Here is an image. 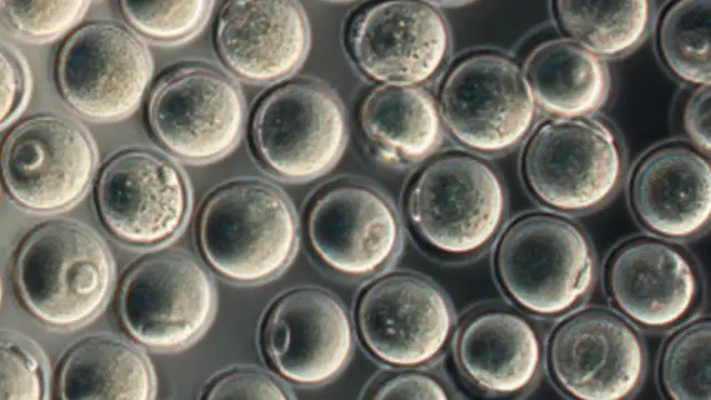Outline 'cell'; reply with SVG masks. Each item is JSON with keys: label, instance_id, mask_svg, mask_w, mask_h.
<instances>
[{"label": "cell", "instance_id": "cell-23", "mask_svg": "<svg viewBox=\"0 0 711 400\" xmlns=\"http://www.w3.org/2000/svg\"><path fill=\"white\" fill-rule=\"evenodd\" d=\"M363 134L385 160L417 163L442 142L441 116L433 97L419 86L382 84L360 108Z\"/></svg>", "mask_w": 711, "mask_h": 400}, {"label": "cell", "instance_id": "cell-14", "mask_svg": "<svg viewBox=\"0 0 711 400\" xmlns=\"http://www.w3.org/2000/svg\"><path fill=\"white\" fill-rule=\"evenodd\" d=\"M353 328L343 304L317 287L276 299L262 322V350L280 376L316 387L337 378L353 351Z\"/></svg>", "mask_w": 711, "mask_h": 400}, {"label": "cell", "instance_id": "cell-15", "mask_svg": "<svg viewBox=\"0 0 711 400\" xmlns=\"http://www.w3.org/2000/svg\"><path fill=\"white\" fill-rule=\"evenodd\" d=\"M99 216L118 239L133 246H157L172 239L189 211L182 171L149 150H126L103 167L96 191Z\"/></svg>", "mask_w": 711, "mask_h": 400}, {"label": "cell", "instance_id": "cell-28", "mask_svg": "<svg viewBox=\"0 0 711 400\" xmlns=\"http://www.w3.org/2000/svg\"><path fill=\"white\" fill-rule=\"evenodd\" d=\"M211 1H121L130 24L156 41L174 42L198 32L206 23Z\"/></svg>", "mask_w": 711, "mask_h": 400}, {"label": "cell", "instance_id": "cell-12", "mask_svg": "<svg viewBox=\"0 0 711 400\" xmlns=\"http://www.w3.org/2000/svg\"><path fill=\"white\" fill-rule=\"evenodd\" d=\"M97 162L94 144L76 121L52 114L26 119L7 136L2 178L11 198L26 209L68 208L86 192Z\"/></svg>", "mask_w": 711, "mask_h": 400}, {"label": "cell", "instance_id": "cell-2", "mask_svg": "<svg viewBox=\"0 0 711 400\" xmlns=\"http://www.w3.org/2000/svg\"><path fill=\"white\" fill-rule=\"evenodd\" d=\"M299 237L292 204L260 179L230 181L204 202L198 239L207 262L239 283L268 281L292 260Z\"/></svg>", "mask_w": 711, "mask_h": 400}, {"label": "cell", "instance_id": "cell-31", "mask_svg": "<svg viewBox=\"0 0 711 400\" xmlns=\"http://www.w3.org/2000/svg\"><path fill=\"white\" fill-rule=\"evenodd\" d=\"M206 399H290L288 389L270 373L256 368H234L207 387Z\"/></svg>", "mask_w": 711, "mask_h": 400}, {"label": "cell", "instance_id": "cell-26", "mask_svg": "<svg viewBox=\"0 0 711 400\" xmlns=\"http://www.w3.org/2000/svg\"><path fill=\"white\" fill-rule=\"evenodd\" d=\"M709 0H682L671 4L658 28V49L667 68L680 80L710 86Z\"/></svg>", "mask_w": 711, "mask_h": 400}, {"label": "cell", "instance_id": "cell-3", "mask_svg": "<svg viewBox=\"0 0 711 400\" xmlns=\"http://www.w3.org/2000/svg\"><path fill=\"white\" fill-rule=\"evenodd\" d=\"M21 300L42 322L69 328L93 318L113 281L108 248L91 229L70 220L49 221L21 244L14 264Z\"/></svg>", "mask_w": 711, "mask_h": 400}, {"label": "cell", "instance_id": "cell-24", "mask_svg": "<svg viewBox=\"0 0 711 400\" xmlns=\"http://www.w3.org/2000/svg\"><path fill=\"white\" fill-rule=\"evenodd\" d=\"M62 399H151L154 378L148 359L112 337H92L73 347L59 373Z\"/></svg>", "mask_w": 711, "mask_h": 400}, {"label": "cell", "instance_id": "cell-18", "mask_svg": "<svg viewBox=\"0 0 711 400\" xmlns=\"http://www.w3.org/2000/svg\"><path fill=\"white\" fill-rule=\"evenodd\" d=\"M442 14L421 1L371 6L351 22L348 46L356 66L383 84L418 86L432 78L449 50Z\"/></svg>", "mask_w": 711, "mask_h": 400}, {"label": "cell", "instance_id": "cell-33", "mask_svg": "<svg viewBox=\"0 0 711 400\" xmlns=\"http://www.w3.org/2000/svg\"><path fill=\"white\" fill-rule=\"evenodd\" d=\"M27 87L28 76L21 58L3 42L1 47L2 126L20 110L26 99Z\"/></svg>", "mask_w": 711, "mask_h": 400}, {"label": "cell", "instance_id": "cell-30", "mask_svg": "<svg viewBox=\"0 0 711 400\" xmlns=\"http://www.w3.org/2000/svg\"><path fill=\"white\" fill-rule=\"evenodd\" d=\"M44 394L42 366L22 343L1 342L0 399H41Z\"/></svg>", "mask_w": 711, "mask_h": 400}, {"label": "cell", "instance_id": "cell-13", "mask_svg": "<svg viewBox=\"0 0 711 400\" xmlns=\"http://www.w3.org/2000/svg\"><path fill=\"white\" fill-rule=\"evenodd\" d=\"M357 327L367 350L397 368L434 360L445 348L454 324L447 296L412 272H392L371 282L359 297Z\"/></svg>", "mask_w": 711, "mask_h": 400}, {"label": "cell", "instance_id": "cell-34", "mask_svg": "<svg viewBox=\"0 0 711 400\" xmlns=\"http://www.w3.org/2000/svg\"><path fill=\"white\" fill-rule=\"evenodd\" d=\"M683 127L695 149L710 154V86H699L685 102Z\"/></svg>", "mask_w": 711, "mask_h": 400}, {"label": "cell", "instance_id": "cell-9", "mask_svg": "<svg viewBox=\"0 0 711 400\" xmlns=\"http://www.w3.org/2000/svg\"><path fill=\"white\" fill-rule=\"evenodd\" d=\"M216 310L211 277L191 256L154 252L140 260L124 278L119 313L127 331L158 350L183 348L198 339Z\"/></svg>", "mask_w": 711, "mask_h": 400}, {"label": "cell", "instance_id": "cell-29", "mask_svg": "<svg viewBox=\"0 0 711 400\" xmlns=\"http://www.w3.org/2000/svg\"><path fill=\"white\" fill-rule=\"evenodd\" d=\"M88 1H1L2 16L19 33L48 40L68 31L84 13Z\"/></svg>", "mask_w": 711, "mask_h": 400}, {"label": "cell", "instance_id": "cell-21", "mask_svg": "<svg viewBox=\"0 0 711 400\" xmlns=\"http://www.w3.org/2000/svg\"><path fill=\"white\" fill-rule=\"evenodd\" d=\"M542 353L532 323L499 308L471 316L455 341V359L464 377L493 396H515L529 389L539 376Z\"/></svg>", "mask_w": 711, "mask_h": 400}, {"label": "cell", "instance_id": "cell-10", "mask_svg": "<svg viewBox=\"0 0 711 400\" xmlns=\"http://www.w3.org/2000/svg\"><path fill=\"white\" fill-rule=\"evenodd\" d=\"M147 111L157 140L172 154L194 162L228 153L246 117L237 83L207 64L183 66L163 76L150 93Z\"/></svg>", "mask_w": 711, "mask_h": 400}, {"label": "cell", "instance_id": "cell-22", "mask_svg": "<svg viewBox=\"0 0 711 400\" xmlns=\"http://www.w3.org/2000/svg\"><path fill=\"white\" fill-rule=\"evenodd\" d=\"M523 74L534 102L562 119L597 112L607 102L611 87L604 61L568 39L540 44L529 56Z\"/></svg>", "mask_w": 711, "mask_h": 400}, {"label": "cell", "instance_id": "cell-8", "mask_svg": "<svg viewBox=\"0 0 711 400\" xmlns=\"http://www.w3.org/2000/svg\"><path fill=\"white\" fill-rule=\"evenodd\" d=\"M547 362L553 382L571 398L623 400L634 396L644 380L647 351L624 317L589 307L557 324Z\"/></svg>", "mask_w": 711, "mask_h": 400}, {"label": "cell", "instance_id": "cell-27", "mask_svg": "<svg viewBox=\"0 0 711 400\" xmlns=\"http://www.w3.org/2000/svg\"><path fill=\"white\" fill-rule=\"evenodd\" d=\"M711 322L691 320L665 342L659 359L658 380L672 400L710 399Z\"/></svg>", "mask_w": 711, "mask_h": 400}, {"label": "cell", "instance_id": "cell-7", "mask_svg": "<svg viewBox=\"0 0 711 400\" xmlns=\"http://www.w3.org/2000/svg\"><path fill=\"white\" fill-rule=\"evenodd\" d=\"M440 116L465 148L487 154L505 152L530 131L535 102L523 71L497 52L461 59L440 93Z\"/></svg>", "mask_w": 711, "mask_h": 400}, {"label": "cell", "instance_id": "cell-11", "mask_svg": "<svg viewBox=\"0 0 711 400\" xmlns=\"http://www.w3.org/2000/svg\"><path fill=\"white\" fill-rule=\"evenodd\" d=\"M144 42L124 26L93 21L77 29L57 60L66 101L94 121L119 120L139 106L152 77Z\"/></svg>", "mask_w": 711, "mask_h": 400}, {"label": "cell", "instance_id": "cell-19", "mask_svg": "<svg viewBox=\"0 0 711 400\" xmlns=\"http://www.w3.org/2000/svg\"><path fill=\"white\" fill-rule=\"evenodd\" d=\"M629 201L641 226L659 237L687 240L701 234L711 218L709 158L681 142L652 149L630 176Z\"/></svg>", "mask_w": 711, "mask_h": 400}, {"label": "cell", "instance_id": "cell-32", "mask_svg": "<svg viewBox=\"0 0 711 400\" xmlns=\"http://www.w3.org/2000/svg\"><path fill=\"white\" fill-rule=\"evenodd\" d=\"M374 399H442L449 398L443 384L434 377L414 370L397 372L380 382Z\"/></svg>", "mask_w": 711, "mask_h": 400}, {"label": "cell", "instance_id": "cell-20", "mask_svg": "<svg viewBox=\"0 0 711 400\" xmlns=\"http://www.w3.org/2000/svg\"><path fill=\"white\" fill-rule=\"evenodd\" d=\"M216 43L221 59L237 76L270 83L302 64L310 29L297 2L229 1L218 18Z\"/></svg>", "mask_w": 711, "mask_h": 400}, {"label": "cell", "instance_id": "cell-16", "mask_svg": "<svg viewBox=\"0 0 711 400\" xmlns=\"http://www.w3.org/2000/svg\"><path fill=\"white\" fill-rule=\"evenodd\" d=\"M603 287L612 306L647 330H668L693 314L702 298V279L681 248L652 237L618 246L603 268Z\"/></svg>", "mask_w": 711, "mask_h": 400}, {"label": "cell", "instance_id": "cell-25", "mask_svg": "<svg viewBox=\"0 0 711 400\" xmlns=\"http://www.w3.org/2000/svg\"><path fill=\"white\" fill-rule=\"evenodd\" d=\"M561 29L574 42L600 57H619L644 39L651 20L650 2L557 1Z\"/></svg>", "mask_w": 711, "mask_h": 400}, {"label": "cell", "instance_id": "cell-17", "mask_svg": "<svg viewBox=\"0 0 711 400\" xmlns=\"http://www.w3.org/2000/svg\"><path fill=\"white\" fill-rule=\"evenodd\" d=\"M307 232L312 251L332 271L372 276L395 257L401 226L390 201L360 182L334 184L310 207Z\"/></svg>", "mask_w": 711, "mask_h": 400}, {"label": "cell", "instance_id": "cell-1", "mask_svg": "<svg viewBox=\"0 0 711 400\" xmlns=\"http://www.w3.org/2000/svg\"><path fill=\"white\" fill-rule=\"evenodd\" d=\"M493 262L504 294L522 310L545 318L579 307L598 274L583 230L565 217L547 212L515 219L500 237Z\"/></svg>", "mask_w": 711, "mask_h": 400}, {"label": "cell", "instance_id": "cell-5", "mask_svg": "<svg viewBox=\"0 0 711 400\" xmlns=\"http://www.w3.org/2000/svg\"><path fill=\"white\" fill-rule=\"evenodd\" d=\"M623 154L614 132L595 119L558 118L541 124L522 156V174L532 196L560 212L583 213L617 191Z\"/></svg>", "mask_w": 711, "mask_h": 400}, {"label": "cell", "instance_id": "cell-4", "mask_svg": "<svg viewBox=\"0 0 711 400\" xmlns=\"http://www.w3.org/2000/svg\"><path fill=\"white\" fill-rule=\"evenodd\" d=\"M505 208V191L495 170L467 153H448L427 164L405 202L414 232L431 248L453 257L483 250L499 232Z\"/></svg>", "mask_w": 711, "mask_h": 400}, {"label": "cell", "instance_id": "cell-6", "mask_svg": "<svg viewBox=\"0 0 711 400\" xmlns=\"http://www.w3.org/2000/svg\"><path fill=\"white\" fill-rule=\"evenodd\" d=\"M254 150L277 177L304 182L329 172L347 142L344 109L326 86L300 80L278 87L256 109Z\"/></svg>", "mask_w": 711, "mask_h": 400}]
</instances>
